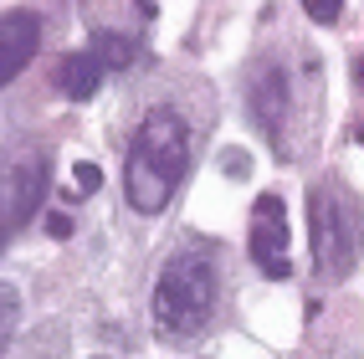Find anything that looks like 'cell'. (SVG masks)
Wrapping results in <instances>:
<instances>
[{"instance_id":"cell-1","label":"cell","mask_w":364,"mask_h":359,"mask_svg":"<svg viewBox=\"0 0 364 359\" xmlns=\"http://www.w3.org/2000/svg\"><path fill=\"white\" fill-rule=\"evenodd\" d=\"M190 170V124L175 108L144 113V124L124 159V200L139 215H159Z\"/></svg>"},{"instance_id":"cell-2","label":"cell","mask_w":364,"mask_h":359,"mask_svg":"<svg viewBox=\"0 0 364 359\" xmlns=\"http://www.w3.org/2000/svg\"><path fill=\"white\" fill-rule=\"evenodd\" d=\"M215 298H221V282H215L210 257L200 252H175L164 262V272L154 282V328L164 344H185L215 318Z\"/></svg>"},{"instance_id":"cell-3","label":"cell","mask_w":364,"mask_h":359,"mask_svg":"<svg viewBox=\"0 0 364 359\" xmlns=\"http://www.w3.org/2000/svg\"><path fill=\"white\" fill-rule=\"evenodd\" d=\"M308 247H313V267H318L323 282H344L359 262L364 247V221H359V205L344 185L323 180L308 200Z\"/></svg>"},{"instance_id":"cell-4","label":"cell","mask_w":364,"mask_h":359,"mask_svg":"<svg viewBox=\"0 0 364 359\" xmlns=\"http://www.w3.org/2000/svg\"><path fill=\"white\" fill-rule=\"evenodd\" d=\"M247 247H252V262L267 272V277H287L293 272V262H287V205L277 195H262L252 205V236H247Z\"/></svg>"},{"instance_id":"cell-5","label":"cell","mask_w":364,"mask_h":359,"mask_svg":"<svg viewBox=\"0 0 364 359\" xmlns=\"http://www.w3.org/2000/svg\"><path fill=\"white\" fill-rule=\"evenodd\" d=\"M41 195H46V159L41 154H26L11 170L6 200H0V221H6V226H26L31 215H36V205H41Z\"/></svg>"},{"instance_id":"cell-6","label":"cell","mask_w":364,"mask_h":359,"mask_svg":"<svg viewBox=\"0 0 364 359\" xmlns=\"http://www.w3.org/2000/svg\"><path fill=\"white\" fill-rule=\"evenodd\" d=\"M252 113L262 118V129L272 134L277 149H282V129H287V113H293V92H287V72L277 62L257 67V77H252Z\"/></svg>"},{"instance_id":"cell-7","label":"cell","mask_w":364,"mask_h":359,"mask_svg":"<svg viewBox=\"0 0 364 359\" xmlns=\"http://www.w3.org/2000/svg\"><path fill=\"white\" fill-rule=\"evenodd\" d=\"M36 46H41V26H36V16H31V11H11V16H0V87H6L16 72L36 57Z\"/></svg>"},{"instance_id":"cell-8","label":"cell","mask_w":364,"mask_h":359,"mask_svg":"<svg viewBox=\"0 0 364 359\" xmlns=\"http://www.w3.org/2000/svg\"><path fill=\"white\" fill-rule=\"evenodd\" d=\"M103 62L92 57V52H67L57 62V87L67 92L72 103H87V98H98V87H103Z\"/></svg>"},{"instance_id":"cell-9","label":"cell","mask_w":364,"mask_h":359,"mask_svg":"<svg viewBox=\"0 0 364 359\" xmlns=\"http://www.w3.org/2000/svg\"><path fill=\"white\" fill-rule=\"evenodd\" d=\"M87 52L98 57L103 67H129L139 46H134L129 36H118V31H98V36H92V46H87Z\"/></svg>"},{"instance_id":"cell-10","label":"cell","mask_w":364,"mask_h":359,"mask_svg":"<svg viewBox=\"0 0 364 359\" xmlns=\"http://www.w3.org/2000/svg\"><path fill=\"white\" fill-rule=\"evenodd\" d=\"M16 318H21L16 293H0V354H6V344L16 339Z\"/></svg>"},{"instance_id":"cell-11","label":"cell","mask_w":364,"mask_h":359,"mask_svg":"<svg viewBox=\"0 0 364 359\" xmlns=\"http://www.w3.org/2000/svg\"><path fill=\"white\" fill-rule=\"evenodd\" d=\"M303 11H308L313 21H323V26H328V21H338V11H344V0H303Z\"/></svg>"},{"instance_id":"cell-12","label":"cell","mask_w":364,"mask_h":359,"mask_svg":"<svg viewBox=\"0 0 364 359\" xmlns=\"http://www.w3.org/2000/svg\"><path fill=\"white\" fill-rule=\"evenodd\" d=\"M72 175H77V190H82V195H87V190L98 185V180H103V170H98V164H77V170H72Z\"/></svg>"},{"instance_id":"cell-13","label":"cell","mask_w":364,"mask_h":359,"mask_svg":"<svg viewBox=\"0 0 364 359\" xmlns=\"http://www.w3.org/2000/svg\"><path fill=\"white\" fill-rule=\"evenodd\" d=\"M46 231H52V236H72V221H67V215H52V221H46Z\"/></svg>"},{"instance_id":"cell-14","label":"cell","mask_w":364,"mask_h":359,"mask_svg":"<svg viewBox=\"0 0 364 359\" xmlns=\"http://www.w3.org/2000/svg\"><path fill=\"white\" fill-rule=\"evenodd\" d=\"M359 144H364V129H359Z\"/></svg>"}]
</instances>
